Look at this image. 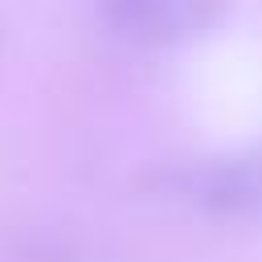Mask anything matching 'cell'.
<instances>
[{"mask_svg": "<svg viewBox=\"0 0 262 262\" xmlns=\"http://www.w3.org/2000/svg\"><path fill=\"white\" fill-rule=\"evenodd\" d=\"M94 8L115 37L147 49L192 45L229 16V0H94Z\"/></svg>", "mask_w": 262, "mask_h": 262, "instance_id": "obj_1", "label": "cell"}, {"mask_svg": "<svg viewBox=\"0 0 262 262\" xmlns=\"http://www.w3.org/2000/svg\"><path fill=\"white\" fill-rule=\"evenodd\" d=\"M168 184L192 209L221 221L262 213V156L258 151H233V156L184 164L180 172L168 176Z\"/></svg>", "mask_w": 262, "mask_h": 262, "instance_id": "obj_2", "label": "cell"}]
</instances>
